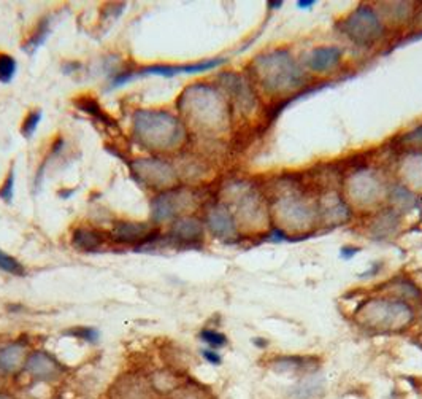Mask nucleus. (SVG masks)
<instances>
[{
  "instance_id": "f257e3e1",
  "label": "nucleus",
  "mask_w": 422,
  "mask_h": 399,
  "mask_svg": "<svg viewBox=\"0 0 422 399\" xmlns=\"http://www.w3.org/2000/svg\"><path fill=\"white\" fill-rule=\"evenodd\" d=\"M132 131L135 141L151 151H170L186 137L179 119L164 110H137L132 118Z\"/></svg>"
},
{
  "instance_id": "f03ea898",
  "label": "nucleus",
  "mask_w": 422,
  "mask_h": 399,
  "mask_svg": "<svg viewBox=\"0 0 422 399\" xmlns=\"http://www.w3.org/2000/svg\"><path fill=\"white\" fill-rule=\"evenodd\" d=\"M178 109L191 124L199 129L214 131L226 121V105L216 91L209 86L196 84L181 94Z\"/></svg>"
},
{
  "instance_id": "7ed1b4c3",
  "label": "nucleus",
  "mask_w": 422,
  "mask_h": 399,
  "mask_svg": "<svg viewBox=\"0 0 422 399\" xmlns=\"http://www.w3.org/2000/svg\"><path fill=\"white\" fill-rule=\"evenodd\" d=\"M129 165L137 182L150 186V188L172 190L178 182L177 169L160 158H140Z\"/></svg>"
},
{
  "instance_id": "20e7f679",
  "label": "nucleus",
  "mask_w": 422,
  "mask_h": 399,
  "mask_svg": "<svg viewBox=\"0 0 422 399\" xmlns=\"http://www.w3.org/2000/svg\"><path fill=\"white\" fill-rule=\"evenodd\" d=\"M192 192L186 190H167L151 201V223L175 222L192 205Z\"/></svg>"
},
{
  "instance_id": "39448f33",
  "label": "nucleus",
  "mask_w": 422,
  "mask_h": 399,
  "mask_svg": "<svg viewBox=\"0 0 422 399\" xmlns=\"http://www.w3.org/2000/svg\"><path fill=\"white\" fill-rule=\"evenodd\" d=\"M345 32L354 42L372 43L383 34V26L368 6H360L345 21Z\"/></svg>"
},
{
  "instance_id": "423d86ee",
  "label": "nucleus",
  "mask_w": 422,
  "mask_h": 399,
  "mask_svg": "<svg viewBox=\"0 0 422 399\" xmlns=\"http://www.w3.org/2000/svg\"><path fill=\"white\" fill-rule=\"evenodd\" d=\"M159 236V231L154 228L152 223H138V222H116L113 224L110 237L113 242L123 245H135L142 247L151 239Z\"/></svg>"
},
{
  "instance_id": "0eeeda50",
  "label": "nucleus",
  "mask_w": 422,
  "mask_h": 399,
  "mask_svg": "<svg viewBox=\"0 0 422 399\" xmlns=\"http://www.w3.org/2000/svg\"><path fill=\"white\" fill-rule=\"evenodd\" d=\"M226 59L216 58V59H209V61L204 62H196V64H183V65H148V67L133 70V80L143 75H157V77H165L172 78L179 73H200L206 72L211 69H216L219 65H223Z\"/></svg>"
},
{
  "instance_id": "6e6552de",
  "label": "nucleus",
  "mask_w": 422,
  "mask_h": 399,
  "mask_svg": "<svg viewBox=\"0 0 422 399\" xmlns=\"http://www.w3.org/2000/svg\"><path fill=\"white\" fill-rule=\"evenodd\" d=\"M24 369L29 376L43 382L56 381V378H59L60 374H62V369H60V364L57 363L56 358L42 350L32 351V354L26 358Z\"/></svg>"
},
{
  "instance_id": "1a4fd4ad",
  "label": "nucleus",
  "mask_w": 422,
  "mask_h": 399,
  "mask_svg": "<svg viewBox=\"0 0 422 399\" xmlns=\"http://www.w3.org/2000/svg\"><path fill=\"white\" fill-rule=\"evenodd\" d=\"M169 236L175 247L197 245L204 239V224L194 217H179L172 223Z\"/></svg>"
},
{
  "instance_id": "9d476101",
  "label": "nucleus",
  "mask_w": 422,
  "mask_h": 399,
  "mask_svg": "<svg viewBox=\"0 0 422 399\" xmlns=\"http://www.w3.org/2000/svg\"><path fill=\"white\" fill-rule=\"evenodd\" d=\"M206 224L216 237L231 239L237 234V226L233 217L224 205H214L206 215Z\"/></svg>"
},
{
  "instance_id": "9b49d317",
  "label": "nucleus",
  "mask_w": 422,
  "mask_h": 399,
  "mask_svg": "<svg viewBox=\"0 0 422 399\" xmlns=\"http://www.w3.org/2000/svg\"><path fill=\"white\" fill-rule=\"evenodd\" d=\"M106 237L104 232L92 228H78L72 234V247L82 251H100L105 247Z\"/></svg>"
},
{
  "instance_id": "f8f14e48",
  "label": "nucleus",
  "mask_w": 422,
  "mask_h": 399,
  "mask_svg": "<svg viewBox=\"0 0 422 399\" xmlns=\"http://www.w3.org/2000/svg\"><path fill=\"white\" fill-rule=\"evenodd\" d=\"M26 363V347L19 342H11L0 349V371L15 372Z\"/></svg>"
},
{
  "instance_id": "ddd939ff",
  "label": "nucleus",
  "mask_w": 422,
  "mask_h": 399,
  "mask_svg": "<svg viewBox=\"0 0 422 399\" xmlns=\"http://www.w3.org/2000/svg\"><path fill=\"white\" fill-rule=\"evenodd\" d=\"M341 53L338 48H318L308 56V67L314 72H327L340 62Z\"/></svg>"
},
{
  "instance_id": "4468645a",
  "label": "nucleus",
  "mask_w": 422,
  "mask_h": 399,
  "mask_svg": "<svg viewBox=\"0 0 422 399\" xmlns=\"http://www.w3.org/2000/svg\"><path fill=\"white\" fill-rule=\"evenodd\" d=\"M73 104H75V107L78 110L88 113L89 116L97 119V121H100L104 126H109V128H118L115 118H111L109 113L102 109V105H100L94 97L91 96L77 97L75 101H73Z\"/></svg>"
},
{
  "instance_id": "2eb2a0df",
  "label": "nucleus",
  "mask_w": 422,
  "mask_h": 399,
  "mask_svg": "<svg viewBox=\"0 0 422 399\" xmlns=\"http://www.w3.org/2000/svg\"><path fill=\"white\" fill-rule=\"evenodd\" d=\"M50 34H51V18L46 16L37 24V28L32 32V35L23 43L21 46L23 51H26L29 56H32L33 53H35L40 46L46 42V38L50 37Z\"/></svg>"
},
{
  "instance_id": "dca6fc26",
  "label": "nucleus",
  "mask_w": 422,
  "mask_h": 399,
  "mask_svg": "<svg viewBox=\"0 0 422 399\" xmlns=\"http://www.w3.org/2000/svg\"><path fill=\"white\" fill-rule=\"evenodd\" d=\"M18 62L16 59L6 53H0V83H11L16 77Z\"/></svg>"
},
{
  "instance_id": "f3484780",
  "label": "nucleus",
  "mask_w": 422,
  "mask_h": 399,
  "mask_svg": "<svg viewBox=\"0 0 422 399\" xmlns=\"http://www.w3.org/2000/svg\"><path fill=\"white\" fill-rule=\"evenodd\" d=\"M0 270L6 272L11 275H24V266L18 261L15 256L5 253L4 250H0Z\"/></svg>"
},
{
  "instance_id": "a211bd4d",
  "label": "nucleus",
  "mask_w": 422,
  "mask_h": 399,
  "mask_svg": "<svg viewBox=\"0 0 422 399\" xmlns=\"http://www.w3.org/2000/svg\"><path fill=\"white\" fill-rule=\"evenodd\" d=\"M40 121H42V110H32L24 116V121L21 124V134L26 138H30L38 128Z\"/></svg>"
},
{
  "instance_id": "6ab92c4d",
  "label": "nucleus",
  "mask_w": 422,
  "mask_h": 399,
  "mask_svg": "<svg viewBox=\"0 0 422 399\" xmlns=\"http://www.w3.org/2000/svg\"><path fill=\"white\" fill-rule=\"evenodd\" d=\"M200 339H202L204 342L209 344L210 347L214 350L224 347V345L227 344V337L223 334V332H218L214 329H204L202 332H200Z\"/></svg>"
},
{
  "instance_id": "aec40b11",
  "label": "nucleus",
  "mask_w": 422,
  "mask_h": 399,
  "mask_svg": "<svg viewBox=\"0 0 422 399\" xmlns=\"http://www.w3.org/2000/svg\"><path fill=\"white\" fill-rule=\"evenodd\" d=\"M13 195H15V170L10 169L9 175H6L2 186H0V199L10 204L13 201Z\"/></svg>"
},
{
  "instance_id": "412c9836",
  "label": "nucleus",
  "mask_w": 422,
  "mask_h": 399,
  "mask_svg": "<svg viewBox=\"0 0 422 399\" xmlns=\"http://www.w3.org/2000/svg\"><path fill=\"white\" fill-rule=\"evenodd\" d=\"M67 334H70L73 337H78V339H83V341L89 342V344H96L99 341V331L94 329V328H88V327H78V328H72Z\"/></svg>"
},
{
  "instance_id": "4be33fe9",
  "label": "nucleus",
  "mask_w": 422,
  "mask_h": 399,
  "mask_svg": "<svg viewBox=\"0 0 422 399\" xmlns=\"http://www.w3.org/2000/svg\"><path fill=\"white\" fill-rule=\"evenodd\" d=\"M202 356L205 358V361H209L211 364H221V361H223V358H221V355L214 349L202 350Z\"/></svg>"
},
{
  "instance_id": "5701e85b",
  "label": "nucleus",
  "mask_w": 422,
  "mask_h": 399,
  "mask_svg": "<svg viewBox=\"0 0 422 399\" xmlns=\"http://www.w3.org/2000/svg\"><path fill=\"white\" fill-rule=\"evenodd\" d=\"M357 251H359L357 248H354V250H351V248H348V247H346V248H343V250H341V256H345L346 259H350V258H352L354 255H356V253H357Z\"/></svg>"
},
{
  "instance_id": "b1692460",
  "label": "nucleus",
  "mask_w": 422,
  "mask_h": 399,
  "mask_svg": "<svg viewBox=\"0 0 422 399\" xmlns=\"http://www.w3.org/2000/svg\"><path fill=\"white\" fill-rule=\"evenodd\" d=\"M313 4H314V2H313V0H310V2H299L297 5L300 6V9H306V6H311Z\"/></svg>"
},
{
  "instance_id": "393cba45",
  "label": "nucleus",
  "mask_w": 422,
  "mask_h": 399,
  "mask_svg": "<svg viewBox=\"0 0 422 399\" xmlns=\"http://www.w3.org/2000/svg\"><path fill=\"white\" fill-rule=\"evenodd\" d=\"M269 5H272V6H279V5H283V2H272Z\"/></svg>"
},
{
  "instance_id": "a878e982",
  "label": "nucleus",
  "mask_w": 422,
  "mask_h": 399,
  "mask_svg": "<svg viewBox=\"0 0 422 399\" xmlns=\"http://www.w3.org/2000/svg\"><path fill=\"white\" fill-rule=\"evenodd\" d=\"M0 399H5V398H4V396H0Z\"/></svg>"
}]
</instances>
